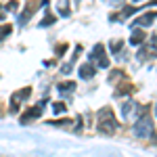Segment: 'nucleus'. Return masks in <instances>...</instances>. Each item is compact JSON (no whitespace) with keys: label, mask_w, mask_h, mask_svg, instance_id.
Returning <instances> with one entry per match:
<instances>
[{"label":"nucleus","mask_w":157,"mask_h":157,"mask_svg":"<svg viewBox=\"0 0 157 157\" xmlns=\"http://www.w3.org/2000/svg\"><path fill=\"white\" fill-rule=\"evenodd\" d=\"M117 130V120L113 117V111L109 107L98 111V132L101 134H113Z\"/></svg>","instance_id":"f257e3e1"},{"label":"nucleus","mask_w":157,"mask_h":157,"mask_svg":"<svg viewBox=\"0 0 157 157\" xmlns=\"http://www.w3.org/2000/svg\"><path fill=\"white\" fill-rule=\"evenodd\" d=\"M88 63L94 65V67H101V69H107L109 67V59H107V55H105V46L103 44H97L92 48V52L88 55Z\"/></svg>","instance_id":"f03ea898"},{"label":"nucleus","mask_w":157,"mask_h":157,"mask_svg":"<svg viewBox=\"0 0 157 157\" xmlns=\"http://www.w3.org/2000/svg\"><path fill=\"white\" fill-rule=\"evenodd\" d=\"M134 134H136L138 138H147V136H151V134H153V120H151L149 115L138 117V121L134 124Z\"/></svg>","instance_id":"7ed1b4c3"},{"label":"nucleus","mask_w":157,"mask_h":157,"mask_svg":"<svg viewBox=\"0 0 157 157\" xmlns=\"http://www.w3.org/2000/svg\"><path fill=\"white\" fill-rule=\"evenodd\" d=\"M32 94V88H23V90H17L15 94L11 97V111H17V107H19V103H23L25 98Z\"/></svg>","instance_id":"20e7f679"},{"label":"nucleus","mask_w":157,"mask_h":157,"mask_svg":"<svg viewBox=\"0 0 157 157\" xmlns=\"http://www.w3.org/2000/svg\"><path fill=\"white\" fill-rule=\"evenodd\" d=\"M155 17H157V13H151V11H149V13H143V15L134 21V27H149V25L155 21Z\"/></svg>","instance_id":"39448f33"},{"label":"nucleus","mask_w":157,"mask_h":157,"mask_svg":"<svg viewBox=\"0 0 157 157\" xmlns=\"http://www.w3.org/2000/svg\"><path fill=\"white\" fill-rule=\"evenodd\" d=\"M136 111H138V105L134 101H124V105H121V117L124 120H130Z\"/></svg>","instance_id":"423d86ee"},{"label":"nucleus","mask_w":157,"mask_h":157,"mask_svg":"<svg viewBox=\"0 0 157 157\" xmlns=\"http://www.w3.org/2000/svg\"><path fill=\"white\" fill-rule=\"evenodd\" d=\"M40 115H42V105H40V107L27 109L23 115H21V124H29V121H34L36 117H40Z\"/></svg>","instance_id":"0eeeda50"},{"label":"nucleus","mask_w":157,"mask_h":157,"mask_svg":"<svg viewBox=\"0 0 157 157\" xmlns=\"http://www.w3.org/2000/svg\"><path fill=\"white\" fill-rule=\"evenodd\" d=\"M94 65H90V63H86V65H82L80 67V78L82 80H90V78H94Z\"/></svg>","instance_id":"6e6552de"},{"label":"nucleus","mask_w":157,"mask_h":157,"mask_svg":"<svg viewBox=\"0 0 157 157\" xmlns=\"http://www.w3.org/2000/svg\"><path fill=\"white\" fill-rule=\"evenodd\" d=\"M145 32H140V29H134V34L130 36V44L132 46H138V44H143L145 42Z\"/></svg>","instance_id":"1a4fd4ad"},{"label":"nucleus","mask_w":157,"mask_h":157,"mask_svg":"<svg viewBox=\"0 0 157 157\" xmlns=\"http://www.w3.org/2000/svg\"><path fill=\"white\" fill-rule=\"evenodd\" d=\"M57 90H59L61 94H69V92L75 90V84L73 82H61V84H57Z\"/></svg>","instance_id":"9d476101"},{"label":"nucleus","mask_w":157,"mask_h":157,"mask_svg":"<svg viewBox=\"0 0 157 157\" xmlns=\"http://www.w3.org/2000/svg\"><path fill=\"white\" fill-rule=\"evenodd\" d=\"M147 57H157V48L149 46V48H143L140 52H138V59H140V61H145Z\"/></svg>","instance_id":"9b49d317"},{"label":"nucleus","mask_w":157,"mask_h":157,"mask_svg":"<svg viewBox=\"0 0 157 157\" xmlns=\"http://www.w3.org/2000/svg\"><path fill=\"white\" fill-rule=\"evenodd\" d=\"M67 2H69V0H59V4H57V6H59L61 17H67V15H69V6H67Z\"/></svg>","instance_id":"f8f14e48"},{"label":"nucleus","mask_w":157,"mask_h":157,"mask_svg":"<svg viewBox=\"0 0 157 157\" xmlns=\"http://www.w3.org/2000/svg\"><path fill=\"white\" fill-rule=\"evenodd\" d=\"M65 111H67V105H65V103H55V105H52V113H55V115H57V113H65Z\"/></svg>","instance_id":"ddd939ff"},{"label":"nucleus","mask_w":157,"mask_h":157,"mask_svg":"<svg viewBox=\"0 0 157 157\" xmlns=\"http://www.w3.org/2000/svg\"><path fill=\"white\" fill-rule=\"evenodd\" d=\"M121 46H124V42H120V40H111V42H109V48H111V52H120Z\"/></svg>","instance_id":"4468645a"},{"label":"nucleus","mask_w":157,"mask_h":157,"mask_svg":"<svg viewBox=\"0 0 157 157\" xmlns=\"http://www.w3.org/2000/svg\"><path fill=\"white\" fill-rule=\"evenodd\" d=\"M52 21H55V17H52L50 13H46V19H42V21H40V27H48Z\"/></svg>","instance_id":"2eb2a0df"},{"label":"nucleus","mask_w":157,"mask_h":157,"mask_svg":"<svg viewBox=\"0 0 157 157\" xmlns=\"http://www.w3.org/2000/svg\"><path fill=\"white\" fill-rule=\"evenodd\" d=\"M9 34H11V25H4V27H0V40H2V38H6Z\"/></svg>","instance_id":"dca6fc26"},{"label":"nucleus","mask_w":157,"mask_h":157,"mask_svg":"<svg viewBox=\"0 0 157 157\" xmlns=\"http://www.w3.org/2000/svg\"><path fill=\"white\" fill-rule=\"evenodd\" d=\"M111 6H120V4H124V0H107Z\"/></svg>","instance_id":"f3484780"},{"label":"nucleus","mask_w":157,"mask_h":157,"mask_svg":"<svg viewBox=\"0 0 157 157\" xmlns=\"http://www.w3.org/2000/svg\"><path fill=\"white\" fill-rule=\"evenodd\" d=\"M63 73H69L71 71V63H67V65H63V69H61Z\"/></svg>","instance_id":"a211bd4d"},{"label":"nucleus","mask_w":157,"mask_h":157,"mask_svg":"<svg viewBox=\"0 0 157 157\" xmlns=\"http://www.w3.org/2000/svg\"><path fill=\"white\" fill-rule=\"evenodd\" d=\"M4 17H6V6L0 4V19H4Z\"/></svg>","instance_id":"6ab92c4d"},{"label":"nucleus","mask_w":157,"mask_h":157,"mask_svg":"<svg viewBox=\"0 0 157 157\" xmlns=\"http://www.w3.org/2000/svg\"><path fill=\"white\" fill-rule=\"evenodd\" d=\"M15 9H17V2H15V0H13V2H9V6H6V11H15Z\"/></svg>","instance_id":"aec40b11"},{"label":"nucleus","mask_w":157,"mask_h":157,"mask_svg":"<svg viewBox=\"0 0 157 157\" xmlns=\"http://www.w3.org/2000/svg\"><path fill=\"white\" fill-rule=\"evenodd\" d=\"M151 44H153V48H157V36L151 38Z\"/></svg>","instance_id":"412c9836"},{"label":"nucleus","mask_w":157,"mask_h":157,"mask_svg":"<svg viewBox=\"0 0 157 157\" xmlns=\"http://www.w3.org/2000/svg\"><path fill=\"white\" fill-rule=\"evenodd\" d=\"M136 2H145V0H136Z\"/></svg>","instance_id":"4be33fe9"},{"label":"nucleus","mask_w":157,"mask_h":157,"mask_svg":"<svg viewBox=\"0 0 157 157\" xmlns=\"http://www.w3.org/2000/svg\"><path fill=\"white\" fill-rule=\"evenodd\" d=\"M155 111H157V107H155Z\"/></svg>","instance_id":"5701e85b"}]
</instances>
